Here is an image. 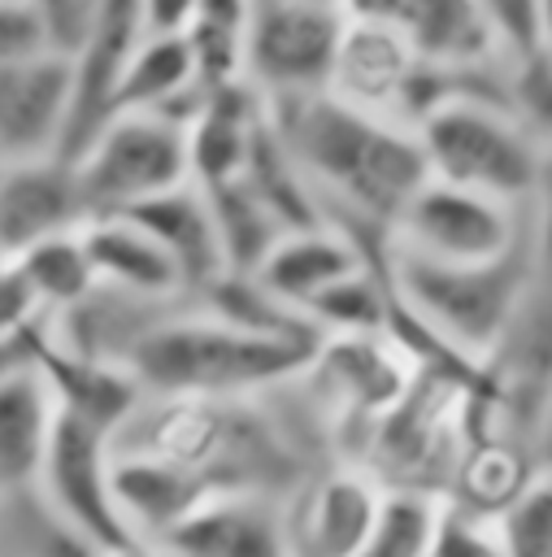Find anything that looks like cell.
<instances>
[{"instance_id": "9", "label": "cell", "mask_w": 552, "mask_h": 557, "mask_svg": "<svg viewBox=\"0 0 552 557\" xmlns=\"http://www.w3.org/2000/svg\"><path fill=\"white\" fill-rule=\"evenodd\" d=\"M530 235V209L430 178L391 226V244L448 265H491Z\"/></svg>"}, {"instance_id": "27", "label": "cell", "mask_w": 552, "mask_h": 557, "mask_svg": "<svg viewBox=\"0 0 552 557\" xmlns=\"http://www.w3.org/2000/svg\"><path fill=\"white\" fill-rule=\"evenodd\" d=\"M196 87L217 91L230 83H248V4L239 0H196L191 22L183 30Z\"/></svg>"}, {"instance_id": "42", "label": "cell", "mask_w": 552, "mask_h": 557, "mask_svg": "<svg viewBox=\"0 0 552 557\" xmlns=\"http://www.w3.org/2000/svg\"><path fill=\"white\" fill-rule=\"evenodd\" d=\"M4 265H9V257H4V252H0V270H4Z\"/></svg>"}, {"instance_id": "16", "label": "cell", "mask_w": 552, "mask_h": 557, "mask_svg": "<svg viewBox=\"0 0 552 557\" xmlns=\"http://www.w3.org/2000/svg\"><path fill=\"white\" fill-rule=\"evenodd\" d=\"M265 117H269V104L252 83H230V87L204 91V104L187 126L191 183L200 191L239 183L248 174L252 148L265 131Z\"/></svg>"}, {"instance_id": "4", "label": "cell", "mask_w": 552, "mask_h": 557, "mask_svg": "<svg viewBox=\"0 0 552 557\" xmlns=\"http://www.w3.org/2000/svg\"><path fill=\"white\" fill-rule=\"evenodd\" d=\"M417 139L430 178L495 196L517 209H530L539 200L548 152L509 109L482 100H452L417 131Z\"/></svg>"}, {"instance_id": "1", "label": "cell", "mask_w": 552, "mask_h": 557, "mask_svg": "<svg viewBox=\"0 0 552 557\" xmlns=\"http://www.w3.org/2000/svg\"><path fill=\"white\" fill-rule=\"evenodd\" d=\"M265 104L269 126L309 178L322 218L348 231L369 257H387L396 218L430 183L422 139L330 91Z\"/></svg>"}, {"instance_id": "6", "label": "cell", "mask_w": 552, "mask_h": 557, "mask_svg": "<svg viewBox=\"0 0 552 557\" xmlns=\"http://www.w3.org/2000/svg\"><path fill=\"white\" fill-rule=\"evenodd\" d=\"M469 383L422 374L417 387L369 431L352 466L369 470L387 492H422L443 500L465 453V396Z\"/></svg>"}, {"instance_id": "12", "label": "cell", "mask_w": 552, "mask_h": 557, "mask_svg": "<svg viewBox=\"0 0 552 557\" xmlns=\"http://www.w3.org/2000/svg\"><path fill=\"white\" fill-rule=\"evenodd\" d=\"M417 65L422 57L413 52L400 22L382 9V0H361V4H348V26L339 39L326 91L361 113L396 122V109Z\"/></svg>"}, {"instance_id": "17", "label": "cell", "mask_w": 552, "mask_h": 557, "mask_svg": "<svg viewBox=\"0 0 552 557\" xmlns=\"http://www.w3.org/2000/svg\"><path fill=\"white\" fill-rule=\"evenodd\" d=\"M35 370L48 379V387H52V396H57L65 418L91 422V426H100L109 435H117L122 422L143 400V387L135 383L130 370L109 366V361H91L83 352H70L65 344L52 339L48 318L35 331Z\"/></svg>"}, {"instance_id": "24", "label": "cell", "mask_w": 552, "mask_h": 557, "mask_svg": "<svg viewBox=\"0 0 552 557\" xmlns=\"http://www.w3.org/2000/svg\"><path fill=\"white\" fill-rule=\"evenodd\" d=\"M57 426L61 405L39 370L0 387V492H26L39 483Z\"/></svg>"}, {"instance_id": "11", "label": "cell", "mask_w": 552, "mask_h": 557, "mask_svg": "<svg viewBox=\"0 0 552 557\" xmlns=\"http://www.w3.org/2000/svg\"><path fill=\"white\" fill-rule=\"evenodd\" d=\"M382 496L387 487L369 470L352 461L322 466L283 500L291 557H356L382 509Z\"/></svg>"}, {"instance_id": "35", "label": "cell", "mask_w": 552, "mask_h": 557, "mask_svg": "<svg viewBox=\"0 0 552 557\" xmlns=\"http://www.w3.org/2000/svg\"><path fill=\"white\" fill-rule=\"evenodd\" d=\"M430 557H509V553L495 518H478L456 505H443L430 540Z\"/></svg>"}, {"instance_id": "8", "label": "cell", "mask_w": 552, "mask_h": 557, "mask_svg": "<svg viewBox=\"0 0 552 557\" xmlns=\"http://www.w3.org/2000/svg\"><path fill=\"white\" fill-rule=\"evenodd\" d=\"M348 4L335 0H256L248 4V83L265 100L317 96L330 87Z\"/></svg>"}, {"instance_id": "25", "label": "cell", "mask_w": 552, "mask_h": 557, "mask_svg": "<svg viewBox=\"0 0 552 557\" xmlns=\"http://www.w3.org/2000/svg\"><path fill=\"white\" fill-rule=\"evenodd\" d=\"M539 474H543L539 457L526 440H513V435L478 440V444H465L443 505H456L478 518H500L504 509H513L526 496V487Z\"/></svg>"}, {"instance_id": "13", "label": "cell", "mask_w": 552, "mask_h": 557, "mask_svg": "<svg viewBox=\"0 0 552 557\" xmlns=\"http://www.w3.org/2000/svg\"><path fill=\"white\" fill-rule=\"evenodd\" d=\"M143 35L139 0H104L100 30L83 48L78 61H70V113H65V135H61V161H78L100 131L117 117L122 104V78L130 65V52Z\"/></svg>"}, {"instance_id": "5", "label": "cell", "mask_w": 552, "mask_h": 557, "mask_svg": "<svg viewBox=\"0 0 552 557\" xmlns=\"http://www.w3.org/2000/svg\"><path fill=\"white\" fill-rule=\"evenodd\" d=\"M422 370L413 357L382 335H326L300 370L304 396L330 426L339 461H352L369 431L417 387Z\"/></svg>"}, {"instance_id": "28", "label": "cell", "mask_w": 552, "mask_h": 557, "mask_svg": "<svg viewBox=\"0 0 552 557\" xmlns=\"http://www.w3.org/2000/svg\"><path fill=\"white\" fill-rule=\"evenodd\" d=\"M217 218V235H222V252H226V274H256L265 265V257L283 244V235H291L274 209L239 178L226 187L204 191Z\"/></svg>"}, {"instance_id": "38", "label": "cell", "mask_w": 552, "mask_h": 557, "mask_svg": "<svg viewBox=\"0 0 552 557\" xmlns=\"http://www.w3.org/2000/svg\"><path fill=\"white\" fill-rule=\"evenodd\" d=\"M35 331H39V326H30V331L17 335V339H0V387H4L9 379H17V374L35 370Z\"/></svg>"}, {"instance_id": "22", "label": "cell", "mask_w": 552, "mask_h": 557, "mask_svg": "<svg viewBox=\"0 0 552 557\" xmlns=\"http://www.w3.org/2000/svg\"><path fill=\"white\" fill-rule=\"evenodd\" d=\"M161 548L174 557H291L283 505L256 496H217Z\"/></svg>"}, {"instance_id": "26", "label": "cell", "mask_w": 552, "mask_h": 557, "mask_svg": "<svg viewBox=\"0 0 552 557\" xmlns=\"http://www.w3.org/2000/svg\"><path fill=\"white\" fill-rule=\"evenodd\" d=\"M196 305L209 309L213 318L239 326L243 335H256L269 344H287V348H304V352H317V344H322V331L300 309L278 300L265 283H256L252 274H222L213 287H204L196 296Z\"/></svg>"}, {"instance_id": "31", "label": "cell", "mask_w": 552, "mask_h": 557, "mask_svg": "<svg viewBox=\"0 0 552 557\" xmlns=\"http://www.w3.org/2000/svg\"><path fill=\"white\" fill-rule=\"evenodd\" d=\"M391 313V283H387V261L361 265L343 283H335L326 296L309 305V322L326 335H382Z\"/></svg>"}, {"instance_id": "15", "label": "cell", "mask_w": 552, "mask_h": 557, "mask_svg": "<svg viewBox=\"0 0 552 557\" xmlns=\"http://www.w3.org/2000/svg\"><path fill=\"white\" fill-rule=\"evenodd\" d=\"M70 113V65L57 57L0 65V161H39L61 152Z\"/></svg>"}, {"instance_id": "18", "label": "cell", "mask_w": 552, "mask_h": 557, "mask_svg": "<svg viewBox=\"0 0 552 557\" xmlns=\"http://www.w3.org/2000/svg\"><path fill=\"white\" fill-rule=\"evenodd\" d=\"M426 65L465 74L504 65L487 0H382Z\"/></svg>"}, {"instance_id": "32", "label": "cell", "mask_w": 552, "mask_h": 557, "mask_svg": "<svg viewBox=\"0 0 552 557\" xmlns=\"http://www.w3.org/2000/svg\"><path fill=\"white\" fill-rule=\"evenodd\" d=\"M439 509H443V500H435V496L387 492L365 544L356 548V557H430Z\"/></svg>"}, {"instance_id": "14", "label": "cell", "mask_w": 552, "mask_h": 557, "mask_svg": "<svg viewBox=\"0 0 552 557\" xmlns=\"http://www.w3.org/2000/svg\"><path fill=\"white\" fill-rule=\"evenodd\" d=\"M87 226L78 174L61 157L17 161L0 174V252L17 261L35 244Z\"/></svg>"}, {"instance_id": "29", "label": "cell", "mask_w": 552, "mask_h": 557, "mask_svg": "<svg viewBox=\"0 0 552 557\" xmlns=\"http://www.w3.org/2000/svg\"><path fill=\"white\" fill-rule=\"evenodd\" d=\"M0 557H104L83 531H74L39 487L0 492Z\"/></svg>"}, {"instance_id": "37", "label": "cell", "mask_w": 552, "mask_h": 557, "mask_svg": "<svg viewBox=\"0 0 552 557\" xmlns=\"http://www.w3.org/2000/svg\"><path fill=\"white\" fill-rule=\"evenodd\" d=\"M48 313L35 296V287L26 283V274L17 270V261H9L0 270V339H17L30 326H39Z\"/></svg>"}, {"instance_id": "30", "label": "cell", "mask_w": 552, "mask_h": 557, "mask_svg": "<svg viewBox=\"0 0 552 557\" xmlns=\"http://www.w3.org/2000/svg\"><path fill=\"white\" fill-rule=\"evenodd\" d=\"M17 270L35 287V296H39V305H43L48 318L74 309L78 300H87L100 287L96 265H91V252H87V239H83V226L35 244L30 252L17 257Z\"/></svg>"}, {"instance_id": "3", "label": "cell", "mask_w": 552, "mask_h": 557, "mask_svg": "<svg viewBox=\"0 0 552 557\" xmlns=\"http://www.w3.org/2000/svg\"><path fill=\"white\" fill-rule=\"evenodd\" d=\"M387 278H391L396 300L422 326H430L452 352L487 370L509 322L517 318L526 300V287L535 278V252L526 235V244L504 261L448 265V261H430V257H417L391 244Z\"/></svg>"}, {"instance_id": "23", "label": "cell", "mask_w": 552, "mask_h": 557, "mask_svg": "<svg viewBox=\"0 0 552 557\" xmlns=\"http://www.w3.org/2000/svg\"><path fill=\"white\" fill-rule=\"evenodd\" d=\"M83 239H87L100 287H117L143 300H191L178 265L130 218H91L83 226Z\"/></svg>"}, {"instance_id": "34", "label": "cell", "mask_w": 552, "mask_h": 557, "mask_svg": "<svg viewBox=\"0 0 552 557\" xmlns=\"http://www.w3.org/2000/svg\"><path fill=\"white\" fill-rule=\"evenodd\" d=\"M39 13H43V35H48V57L70 65L96 39L104 0H39Z\"/></svg>"}, {"instance_id": "40", "label": "cell", "mask_w": 552, "mask_h": 557, "mask_svg": "<svg viewBox=\"0 0 552 557\" xmlns=\"http://www.w3.org/2000/svg\"><path fill=\"white\" fill-rule=\"evenodd\" d=\"M104 557H174L170 548H161V544H126V548H113V553H104Z\"/></svg>"}, {"instance_id": "41", "label": "cell", "mask_w": 552, "mask_h": 557, "mask_svg": "<svg viewBox=\"0 0 552 557\" xmlns=\"http://www.w3.org/2000/svg\"><path fill=\"white\" fill-rule=\"evenodd\" d=\"M543 52H548V61H552V0L543 4Z\"/></svg>"}, {"instance_id": "21", "label": "cell", "mask_w": 552, "mask_h": 557, "mask_svg": "<svg viewBox=\"0 0 552 557\" xmlns=\"http://www.w3.org/2000/svg\"><path fill=\"white\" fill-rule=\"evenodd\" d=\"M135 226H143L165 257L178 265L187 296L196 300L204 287H213L226 274V252H222V235H217V218L209 196L196 183H183L148 205H139L135 213H126Z\"/></svg>"}, {"instance_id": "33", "label": "cell", "mask_w": 552, "mask_h": 557, "mask_svg": "<svg viewBox=\"0 0 552 557\" xmlns=\"http://www.w3.org/2000/svg\"><path fill=\"white\" fill-rule=\"evenodd\" d=\"M495 522L509 557H552V474H539Z\"/></svg>"}, {"instance_id": "19", "label": "cell", "mask_w": 552, "mask_h": 557, "mask_svg": "<svg viewBox=\"0 0 552 557\" xmlns=\"http://www.w3.org/2000/svg\"><path fill=\"white\" fill-rule=\"evenodd\" d=\"M113 483H117L122 518L130 535L143 544H165L187 518H196L204 505L217 500V492L196 474L143 453H117V448H113Z\"/></svg>"}, {"instance_id": "10", "label": "cell", "mask_w": 552, "mask_h": 557, "mask_svg": "<svg viewBox=\"0 0 552 557\" xmlns=\"http://www.w3.org/2000/svg\"><path fill=\"white\" fill-rule=\"evenodd\" d=\"M35 487H39V496H43L74 531H83L100 553L139 544V540L130 535L126 518H122V505H117L113 435H109V431L61 413L57 440H52V448H48V461H43V474H39Z\"/></svg>"}, {"instance_id": "39", "label": "cell", "mask_w": 552, "mask_h": 557, "mask_svg": "<svg viewBox=\"0 0 552 557\" xmlns=\"http://www.w3.org/2000/svg\"><path fill=\"white\" fill-rule=\"evenodd\" d=\"M535 457H539V470L552 474V392H548L539 422H535Z\"/></svg>"}, {"instance_id": "2", "label": "cell", "mask_w": 552, "mask_h": 557, "mask_svg": "<svg viewBox=\"0 0 552 557\" xmlns=\"http://www.w3.org/2000/svg\"><path fill=\"white\" fill-rule=\"evenodd\" d=\"M313 352L243 335L239 326L213 318L196 300L165 313L130 352L126 370L143 396H204V400H248L291 383Z\"/></svg>"}, {"instance_id": "36", "label": "cell", "mask_w": 552, "mask_h": 557, "mask_svg": "<svg viewBox=\"0 0 552 557\" xmlns=\"http://www.w3.org/2000/svg\"><path fill=\"white\" fill-rule=\"evenodd\" d=\"M48 57L39 0H0V65H22Z\"/></svg>"}, {"instance_id": "7", "label": "cell", "mask_w": 552, "mask_h": 557, "mask_svg": "<svg viewBox=\"0 0 552 557\" xmlns=\"http://www.w3.org/2000/svg\"><path fill=\"white\" fill-rule=\"evenodd\" d=\"M91 218H126L139 205L191 183L187 131L156 113H117L100 139L74 161Z\"/></svg>"}, {"instance_id": "20", "label": "cell", "mask_w": 552, "mask_h": 557, "mask_svg": "<svg viewBox=\"0 0 552 557\" xmlns=\"http://www.w3.org/2000/svg\"><path fill=\"white\" fill-rule=\"evenodd\" d=\"M391 257V252H387ZM387 257H369L348 231L322 222L309 231H291L283 235V244L265 257V265L252 274L256 283H265L278 300H287L291 309H300L309 318V305L317 296H326L335 283H343L348 274H356L361 265H378Z\"/></svg>"}]
</instances>
